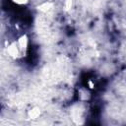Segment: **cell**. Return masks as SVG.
I'll return each mask as SVG.
<instances>
[{
  "mask_svg": "<svg viewBox=\"0 0 126 126\" xmlns=\"http://www.w3.org/2000/svg\"><path fill=\"white\" fill-rule=\"evenodd\" d=\"M5 51H6V54L8 55V57L13 59V60H18L20 58H23L22 54H21V51H20V48H19V46L17 44L16 39L13 40V41H10L6 45Z\"/></svg>",
  "mask_w": 126,
  "mask_h": 126,
  "instance_id": "cell-1",
  "label": "cell"
},
{
  "mask_svg": "<svg viewBox=\"0 0 126 126\" xmlns=\"http://www.w3.org/2000/svg\"><path fill=\"white\" fill-rule=\"evenodd\" d=\"M17 41V44L20 48V51H21V54H22V57H25L27 54H28V51L30 49V37L27 33H22L21 35H19L16 39Z\"/></svg>",
  "mask_w": 126,
  "mask_h": 126,
  "instance_id": "cell-2",
  "label": "cell"
},
{
  "mask_svg": "<svg viewBox=\"0 0 126 126\" xmlns=\"http://www.w3.org/2000/svg\"><path fill=\"white\" fill-rule=\"evenodd\" d=\"M35 8H36V11L40 14H48L53 10L54 3L51 1L45 0V1H42L41 3H39Z\"/></svg>",
  "mask_w": 126,
  "mask_h": 126,
  "instance_id": "cell-3",
  "label": "cell"
},
{
  "mask_svg": "<svg viewBox=\"0 0 126 126\" xmlns=\"http://www.w3.org/2000/svg\"><path fill=\"white\" fill-rule=\"evenodd\" d=\"M42 114V110L37 105H32L27 110V117L30 120H37Z\"/></svg>",
  "mask_w": 126,
  "mask_h": 126,
  "instance_id": "cell-4",
  "label": "cell"
},
{
  "mask_svg": "<svg viewBox=\"0 0 126 126\" xmlns=\"http://www.w3.org/2000/svg\"><path fill=\"white\" fill-rule=\"evenodd\" d=\"M78 97L79 99L82 101V102H85V101H88L91 97V92H90V89L89 88H82L80 89L79 93H78Z\"/></svg>",
  "mask_w": 126,
  "mask_h": 126,
  "instance_id": "cell-5",
  "label": "cell"
},
{
  "mask_svg": "<svg viewBox=\"0 0 126 126\" xmlns=\"http://www.w3.org/2000/svg\"><path fill=\"white\" fill-rule=\"evenodd\" d=\"M11 2L16 5V6H20V7H23V6H27L30 2V0H11Z\"/></svg>",
  "mask_w": 126,
  "mask_h": 126,
  "instance_id": "cell-6",
  "label": "cell"
},
{
  "mask_svg": "<svg viewBox=\"0 0 126 126\" xmlns=\"http://www.w3.org/2000/svg\"><path fill=\"white\" fill-rule=\"evenodd\" d=\"M73 7V0H65L64 2V9L66 11H69L71 10Z\"/></svg>",
  "mask_w": 126,
  "mask_h": 126,
  "instance_id": "cell-7",
  "label": "cell"
}]
</instances>
